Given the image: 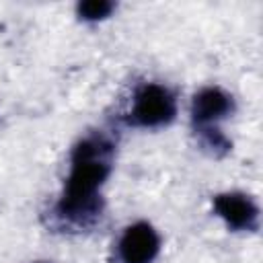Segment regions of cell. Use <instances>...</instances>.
<instances>
[{
	"instance_id": "1",
	"label": "cell",
	"mask_w": 263,
	"mask_h": 263,
	"mask_svg": "<svg viewBox=\"0 0 263 263\" xmlns=\"http://www.w3.org/2000/svg\"><path fill=\"white\" fill-rule=\"evenodd\" d=\"M109 175V146L101 140H84L72 154V168L66 181L60 214L70 220L92 216L99 208V187Z\"/></svg>"
},
{
	"instance_id": "2",
	"label": "cell",
	"mask_w": 263,
	"mask_h": 263,
	"mask_svg": "<svg viewBox=\"0 0 263 263\" xmlns=\"http://www.w3.org/2000/svg\"><path fill=\"white\" fill-rule=\"evenodd\" d=\"M175 99L160 84H146L138 90L132 105V121L142 127H158L175 117Z\"/></svg>"
},
{
	"instance_id": "3",
	"label": "cell",
	"mask_w": 263,
	"mask_h": 263,
	"mask_svg": "<svg viewBox=\"0 0 263 263\" xmlns=\"http://www.w3.org/2000/svg\"><path fill=\"white\" fill-rule=\"evenodd\" d=\"M158 249L160 240L156 230L146 222H138L125 228L117 253L121 263H150L158 255Z\"/></svg>"
},
{
	"instance_id": "4",
	"label": "cell",
	"mask_w": 263,
	"mask_h": 263,
	"mask_svg": "<svg viewBox=\"0 0 263 263\" xmlns=\"http://www.w3.org/2000/svg\"><path fill=\"white\" fill-rule=\"evenodd\" d=\"M214 210L230 228L253 230L257 226L259 210L253 199L245 193H222L214 199Z\"/></svg>"
},
{
	"instance_id": "5",
	"label": "cell",
	"mask_w": 263,
	"mask_h": 263,
	"mask_svg": "<svg viewBox=\"0 0 263 263\" xmlns=\"http://www.w3.org/2000/svg\"><path fill=\"white\" fill-rule=\"evenodd\" d=\"M232 109V97L226 95L220 88H203L201 92L195 95L193 99V119L201 125H208L224 115H228Z\"/></svg>"
},
{
	"instance_id": "6",
	"label": "cell",
	"mask_w": 263,
	"mask_h": 263,
	"mask_svg": "<svg viewBox=\"0 0 263 263\" xmlns=\"http://www.w3.org/2000/svg\"><path fill=\"white\" fill-rule=\"evenodd\" d=\"M113 4L111 2H105V0H88V2H82L78 6V12L80 16L88 18V21H97V18H103L111 12Z\"/></svg>"
}]
</instances>
